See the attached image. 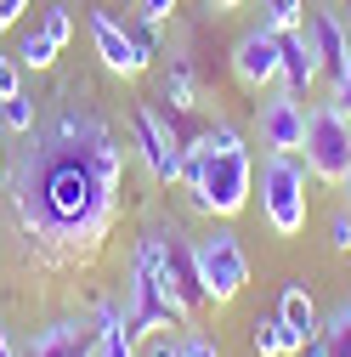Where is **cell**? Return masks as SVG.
<instances>
[{
	"mask_svg": "<svg viewBox=\"0 0 351 357\" xmlns=\"http://www.w3.org/2000/svg\"><path fill=\"white\" fill-rule=\"evenodd\" d=\"M119 176L125 148L108 114L79 91L63 97V108L46 114L29 137H17V153L6 159L0 182L12 193L23 238L40 250L46 266H63L108 238L119 215Z\"/></svg>",
	"mask_w": 351,
	"mask_h": 357,
	"instance_id": "1",
	"label": "cell"
},
{
	"mask_svg": "<svg viewBox=\"0 0 351 357\" xmlns=\"http://www.w3.org/2000/svg\"><path fill=\"white\" fill-rule=\"evenodd\" d=\"M164 324H193V318H187V306L176 301V289L164 278V261H159V238L148 227L136 255H130V273H125V329H130V340H148Z\"/></svg>",
	"mask_w": 351,
	"mask_h": 357,
	"instance_id": "2",
	"label": "cell"
},
{
	"mask_svg": "<svg viewBox=\"0 0 351 357\" xmlns=\"http://www.w3.org/2000/svg\"><path fill=\"white\" fill-rule=\"evenodd\" d=\"M260 215H267V227L278 238H300L306 233V215H312V170H306L300 153H267L260 159Z\"/></svg>",
	"mask_w": 351,
	"mask_h": 357,
	"instance_id": "3",
	"label": "cell"
},
{
	"mask_svg": "<svg viewBox=\"0 0 351 357\" xmlns=\"http://www.w3.org/2000/svg\"><path fill=\"white\" fill-rule=\"evenodd\" d=\"M210 148V142H204ZM249 193H255V159H249V148L244 153H204V176H198V188H187V204L198 210V215H210V221H233L244 204H249Z\"/></svg>",
	"mask_w": 351,
	"mask_h": 357,
	"instance_id": "4",
	"label": "cell"
},
{
	"mask_svg": "<svg viewBox=\"0 0 351 357\" xmlns=\"http://www.w3.org/2000/svg\"><path fill=\"white\" fill-rule=\"evenodd\" d=\"M300 159L312 170V182H340L345 165H351V114L334 108L329 97L306 108V142H300Z\"/></svg>",
	"mask_w": 351,
	"mask_h": 357,
	"instance_id": "5",
	"label": "cell"
},
{
	"mask_svg": "<svg viewBox=\"0 0 351 357\" xmlns=\"http://www.w3.org/2000/svg\"><path fill=\"white\" fill-rule=\"evenodd\" d=\"M193 255H198V284H204V295H210L215 306H227V301L244 295V284H249V255H244V244H238V233H233V221H215L204 238H193Z\"/></svg>",
	"mask_w": 351,
	"mask_h": 357,
	"instance_id": "6",
	"label": "cell"
},
{
	"mask_svg": "<svg viewBox=\"0 0 351 357\" xmlns=\"http://www.w3.org/2000/svg\"><path fill=\"white\" fill-rule=\"evenodd\" d=\"M130 148H136L142 170L153 176L159 188L182 182V137H176V125L159 108H136L130 114Z\"/></svg>",
	"mask_w": 351,
	"mask_h": 357,
	"instance_id": "7",
	"label": "cell"
},
{
	"mask_svg": "<svg viewBox=\"0 0 351 357\" xmlns=\"http://www.w3.org/2000/svg\"><path fill=\"white\" fill-rule=\"evenodd\" d=\"M233 79L244 85V91H272V85L283 79V34H272L267 23H255L238 34L233 46Z\"/></svg>",
	"mask_w": 351,
	"mask_h": 357,
	"instance_id": "8",
	"label": "cell"
},
{
	"mask_svg": "<svg viewBox=\"0 0 351 357\" xmlns=\"http://www.w3.org/2000/svg\"><path fill=\"white\" fill-rule=\"evenodd\" d=\"M255 130H260V148H267V153H300V142H306V102L289 91V85L260 91Z\"/></svg>",
	"mask_w": 351,
	"mask_h": 357,
	"instance_id": "9",
	"label": "cell"
},
{
	"mask_svg": "<svg viewBox=\"0 0 351 357\" xmlns=\"http://www.w3.org/2000/svg\"><path fill=\"white\" fill-rule=\"evenodd\" d=\"M153 238H159V261H164V278H170L176 301L187 306V318H198V306H204L210 295H204V284H198V255H193V238H187L182 227H153Z\"/></svg>",
	"mask_w": 351,
	"mask_h": 357,
	"instance_id": "10",
	"label": "cell"
},
{
	"mask_svg": "<svg viewBox=\"0 0 351 357\" xmlns=\"http://www.w3.org/2000/svg\"><path fill=\"white\" fill-rule=\"evenodd\" d=\"M85 29H91V46H97V57H102V68L108 74H119V79H130V74H142L148 68V46H142V40L136 34H125L108 12H91V17H85Z\"/></svg>",
	"mask_w": 351,
	"mask_h": 357,
	"instance_id": "11",
	"label": "cell"
},
{
	"mask_svg": "<svg viewBox=\"0 0 351 357\" xmlns=\"http://www.w3.org/2000/svg\"><path fill=\"white\" fill-rule=\"evenodd\" d=\"M306 34L323 57V79L351 68V23L340 17V6H306Z\"/></svg>",
	"mask_w": 351,
	"mask_h": 357,
	"instance_id": "12",
	"label": "cell"
},
{
	"mask_svg": "<svg viewBox=\"0 0 351 357\" xmlns=\"http://www.w3.org/2000/svg\"><path fill=\"white\" fill-rule=\"evenodd\" d=\"M278 324H283V357H300V346L323 329V318H318L312 289H306V284H283V289H278Z\"/></svg>",
	"mask_w": 351,
	"mask_h": 357,
	"instance_id": "13",
	"label": "cell"
},
{
	"mask_svg": "<svg viewBox=\"0 0 351 357\" xmlns=\"http://www.w3.org/2000/svg\"><path fill=\"white\" fill-rule=\"evenodd\" d=\"M91 346H97V329H91V324L52 318L46 329H34V340H29L23 357H91Z\"/></svg>",
	"mask_w": 351,
	"mask_h": 357,
	"instance_id": "14",
	"label": "cell"
},
{
	"mask_svg": "<svg viewBox=\"0 0 351 357\" xmlns=\"http://www.w3.org/2000/svg\"><path fill=\"white\" fill-rule=\"evenodd\" d=\"M318 79H323V57H318V46H312V34H306V29L283 34V79H278V85H289L295 97H306Z\"/></svg>",
	"mask_w": 351,
	"mask_h": 357,
	"instance_id": "15",
	"label": "cell"
},
{
	"mask_svg": "<svg viewBox=\"0 0 351 357\" xmlns=\"http://www.w3.org/2000/svg\"><path fill=\"white\" fill-rule=\"evenodd\" d=\"M91 357H136V340L125 329V306L97 301V346H91Z\"/></svg>",
	"mask_w": 351,
	"mask_h": 357,
	"instance_id": "16",
	"label": "cell"
},
{
	"mask_svg": "<svg viewBox=\"0 0 351 357\" xmlns=\"http://www.w3.org/2000/svg\"><path fill=\"white\" fill-rule=\"evenodd\" d=\"M164 102H170V114H198V85H193V68L182 57L164 74Z\"/></svg>",
	"mask_w": 351,
	"mask_h": 357,
	"instance_id": "17",
	"label": "cell"
},
{
	"mask_svg": "<svg viewBox=\"0 0 351 357\" xmlns=\"http://www.w3.org/2000/svg\"><path fill=\"white\" fill-rule=\"evenodd\" d=\"M323 346H329V357H351V295H340L334 301V312L323 318Z\"/></svg>",
	"mask_w": 351,
	"mask_h": 357,
	"instance_id": "18",
	"label": "cell"
},
{
	"mask_svg": "<svg viewBox=\"0 0 351 357\" xmlns=\"http://www.w3.org/2000/svg\"><path fill=\"white\" fill-rule=\"evenodd\" d=\"M260 23H267L272 34L306 29V0H260Z\"/></svg>",
	"mask_w": 351,
	"mask_h": 357,
	"instance_id": "19",
	"label": "cell"
},
{
	"mask_svg": "<svg viewBox=\"0 0 351 357\" xmlns=\"http://www.w3.org/2000/svg\"><path fill=\"white\" fill-rule=\"evenodd\" d=\"M0 125H6L12 137H29V130L40 125V108H34V97H29V91L6 97V102H0Z\"/></svg>",
	"mask_w": 351,
	"mask_h": 357,
	"instance_id": "20",
	"label": "cell"
},
{
	"mask_svg": "<svg viewBox=\"0 0 351 357\" xmlns=\"http://www.w3.org/2000/svg\"><path fill=\"white\" fill-rule=\"evenodd\" d=\"M57 52H63V46H52V40L40 34V29H29V34L17 40V63H23V68H34V74H46V68L57 63Z\"/></svg>",
	"mask_w": 351,
	"mask_h": 357,
	"instance_id": "21",
	"label": "cell"
},
{
	"mask_svg": "<svg viewBox=\"0 0 351 357\" xmlns=\"http://www.w3.org/2000/svg\"><path fill=\"white\" fill-rule=\"evenodd\" d=\"M249 346H255L260 357H283V324H278V312H272V318H255Z\"/></svg>",
	"mask_w": 351,
	"mask_h": 357,
	"instance_id": "22",
	"label": "cell"
},
{
	"mask_svg": "<svg viewBox=\"0 0 351 357\" xmlns=\"http://www.w3.org/2000/svg\"><path fill=\"white\" fill-rule=\"evenodd\" d=\"M40 34H46L52 46H68V40H74V12L63 6V0H57V6H46V17H40Z\"/></svg>",
	"mask_w": 351,
	"mask_h": 357,
	"instance_id": "23",
	"label": "cell"
},
{
	"mask_svg": "<svg viewBox=\"0 0 351 357\" xmlns=\"http://www.w3.org/2000/svg\"><path fill=\"white\" fill-rule=\"evenodd\" d=\"M204 142H210L215 153H244V130H238L233 119H215V125H204Z\"/></svg>",
	"mask_w": 351,
	"mask_h": 357,
	"instance_id": "24",
	"label": "cell"
},
{
	"mask_svg": "<svg viewBox=\"0 0 351 357\" xmlns=\"http://www.w3.org/2000/svg\"><path fill=\"white\" fill-rule=\"evenodd\" d=\"M17 91H23V63H17V52L0 46V102L17 97Z\"/></svg>",
	"mask_w": 351,
	"mask_h": 357,
	"instance_id": "25",
	"label": "cell"
},
{
	"mask_svg": "<svg viewBox=\"0 0 351 357\" xmlns=\"http://www.w3.org/2000/svg\"><path fill=\"white\" fill-rule=\"evenodd\" d=\"M329 250H334V255H351V210H345V204L329 215Z\"/></svg>",
	"mask_w": 351,
	"mask_h": 357,
	"instance_id": "26",
	"label": "cell"
},
{
	"mask_svg": "<svg viewBox=\"0 0 351 357\" xmlns=\"http://www.w3.org/2000/svg\"><path fill=\"white\" fill-rule=\"evenodd\" d=\"M182 357H221V346H215L204 329H193V324H182Z\"/></svg>",
	"mask_w": 351,
	"mask_h": 357,
	"instance_id": "27",
	"label": "cell"
},
{
	"mask_svg": "<svg viewBox=\"0 0 351 357\" xmlns=\"http://www.w3.org/2000/svg\"><path fill=\"white\" fill-rule=\"evenodd\" d=\"M176 6H182V0H136V17H142V23H164Z\"/></svg>",
	"mask_w": 351,
	"mask_h": 357,
	"instance_id": "28",
	"label": "cell"
},
{
	"mask_svg": "<svg viewBox=\"0 0 351 357\" xmlns=\"http://www.w3.org/2000/svg\"><path fill=\"white\" fill-rule=\"evenodd\" d=\"M329 102H334V108H345V114H351V68H345V74H334V79H329Z\"/></svg>",
	"mask_w": 351,
	"mask_h": 357,
	"instance_id": "29",
	"label": "cell"
},
{
	"mask_svg": "<svg viewBox=\"0 0 351 357\" xmlns=\"http://www.w3.org/2000/svg\"><path fill=\"white\" fill-rule=\"evenodd\" d=\"M23 12H29V0H0V34L17 29V23H23Z\"/></svg>",
	"mask_w": 351,
	"mask_h": 357,
	"instance_id": "30",
	"label": "cell"
},
{
	"mask_svg": "<svg viewBox=\"0 0 351 357\" xmlns=\"http://www.w3.org/2000/svg\"><path fill=\"white\" fill-rule=\"evenodd\" d=\"M300 357H329V346H323V335H312V340H306V346H300Z\"/></svg>",
	"mask_w": 351,
	"mask_h": 357,
	"instance_id": "31",
	"label": "cell"
},
{
	"mask_svg": "<svg viewBox=\"0 0 351 357\" xmlns=\"http://www.w3.org/2000/svg\"><path fill=\"white\" fill-rule=\"evenodd\" d=\"M334 188H340V199H345V210H351V165H345V176H340Z\"/></svg>",
	"mask_w": 351,
	"mask_h": 357,
	"instance_id": "32",
	"label": "cell"
},
{
	"mask_svg": "<svg viewBox=\"0 0 351 357\" xmlns=\"http://www.w3.org/2000/svg\"><path fill=\"white\" fill-rule=\"evenodd\" d=\"M0 357H17V346H12V335H6V324H0Z\"/></svg>",
	"mask_w": 351,
	"mask_h": 357,
	"instance_id": "33",
	"label": "cell"
},
{
	"mask_svg": "<svg viewBox=\"0 0 351 357\" xmlns=\"http://www.w3.org/2000/svg\"><path fill=\"white\" fill-rule=\"evenodd\" d=\"M6 159H12V148H6V125H0V176H6Z\"/></svg>",
	"mask_w": 351,
	"mask_h": 357,
	"instance_id": "34",
	"label": "cell"
},
{
	"mask_svg": "<svg viewBox=\"0 0 351 357\" xmlns=\"http://www.w3.org/2000/svg\"><path fill=\"white\" fill-rule=\"evenodd\" d=\"M244 0H210V12H238Z\"/></svg>",
	"mask_w": 351,
	"mask_h": 357,
	"instance_id": "35",
	"label": "cell"
},
{
	"mask_svg": "<svg viewBox=\"0 0 351 357\" xmlns=\"http://www.w3.org/2000/svg\"><path fill=\"white\" fill-rule=\"evenodd\" d=\"M345 6H351V0H345Z\"/></svg>",
	"mask_w": 351,
	"mask_h": 357,
	"instance_id": "36",
	"label": "cell"
}]
</instances>
